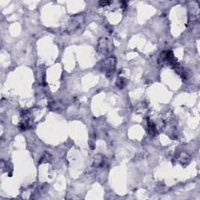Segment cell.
<instances>
[{
    "label": "cell",
    "mask_w": 200,
    "mask_h": 200,
    "mask_svg": "<svg viewBox=\"0 0 200 200\" xmlns=\"http://www.w3.org/2000/svg\"><path fill=\"white\" fill-rule=\"evenodd\" d=\"M109 4H110V2H109V1H103V2H99V6L100 7H106Z\"/></svg>",
    "instance_id": "cell-9"
},
{
    "label": "cell",
    "mask_w": 200,
    "mask_h": 200,
    "mask_svg": "<svg viewBox=\"0 0 200 200\" xmlns=\"http://www.w3.org/2000/svg\"><path fill=\"white\" fill-rule=\"evenodd\" d=\"M159 62L162 63H167L170 65H177L175 63V58L174 57L173 53L171 51H164L160 54Z\"/></svg>",
    "instance_id": "cell-4"
},
{
    "label": "cell",
    "mask_w": 200,
    "mask_h": 200,
    "mask_svg": "<svg viewBox=\"0 0 200 200\" xmlns=\"http://www.w3.org/2000/svg\"><path fill=\"white\" fill-rule=\"evenodd\" d=\"M103 156L100 155V154H97V155L95 156L94 158H93L92 165H91V166H92L93 167L97 168V167L101 166L102 165H103Z\"/></svg>",
    "instance_id": "cell-5"
},
{
    "label": "cell",
    "mask_w": 200,
    "mask_h": 200,
    "mask_svg": "<svg viewBox=\"0 0 200 200\" xmlns=\"http://www.w3.org/2000/svg\"><path fill=\"white\" fill-rule=\"evenodd\" d=\"M84 22V16L83 15H77L74 17L71 18L70 24L67 28V32H74L77 30L79 27L81 26Z\"/></svg>",
    "instance_id": "cell-3"
},
{
    "label": "cell",
    "mask_w": 200,
    "mask_h": 200,
    "mask_svg": "<svg viewBox=\"0 0 200 200\" xmlns=\"http://www.w3.org/2000/svg\"><path fill=\"white\" fill-rule=\"evenodd\" d=\"M114 42L109 37H102L98 43V52L100 54L108 55L113 51Z\"/></svg>",
    "instance_id": "cell-2"
},
{
    "label": "cell",
    "mask_w": 200,
    "mask_h": 200,
    "mask_svg": "<svg viewBox=\"0 0 200 200\" xmlns=\"http://www.w3.org/2000/svg\"><path fill=\"white\" fill-rule=\"evenodd\" d=\"M125 83H126V81H125L124 78H123V77H119V78L117 79V82H116V85L118 87V88H123V87L125 86Z\"/></svg>",
    "instance_id": "cell-8"
},
{
    "label": "cell",
    "mask_w": 200,
    "mask_h": 200,
    "mask_svg": "<svg viewBox=\"0 0 200 200\" xmlns=\"http://www.w3.org/2000/svg\"><path fill=\"white\" fill-rule=\"evenodd\" d=\"M116 68V59L114 56L107 57L100 62L99 70L104 73L106 76H110L114 74Z\"/></svg>",
    "instance_id": "cell-1"
},
{
    "label": "cell",
    "mask_w": 200,
    "mask_h": 200,
    "mask_svg": "<svg viewBox=\"0 0 200 200\" xmlns=\"http://www.w3.org/2000/svg\"><path fill=\"white\" fill-rule=\"evenodd\" d=\"M95 133L91 134L89 138V146L91 149H95Z\"/></svg>",
    "instance_id": "cell-7"
},
{
    "label": "cell",
    "mask_w": 200,
    "mask_h": 200,
    "mask_svg": "<svg viewBox=\"0 0 200 200\" xmlns=\"http://www.w3.org/2000/svg\"><path fill=\"white\" fill-rule=\"evenodd\" d=\"M149 134L152 135H155L156 134V124L153 123H149Z\"/></svg>",
    "instance_id": "cell-6"
}]
</instances>
